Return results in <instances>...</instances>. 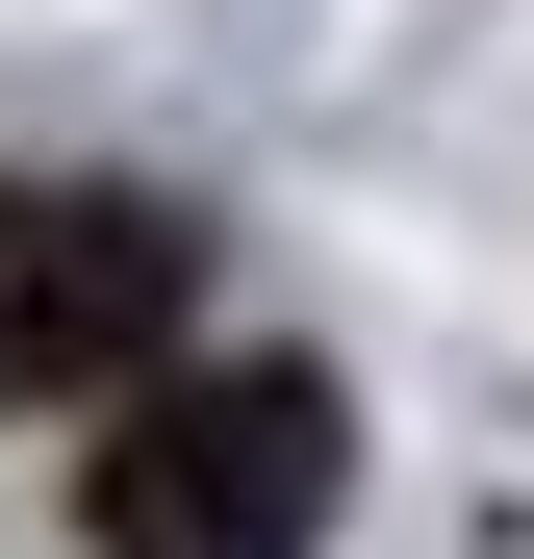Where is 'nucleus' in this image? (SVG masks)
<instances>
[{"mask_svg":"<svg viewBox=\"0 0 534 559\" xmlns=\"http://www.w3.org/2000/svg\"><path fill=\"white\" fill-rule=\"evenodd\" d=\"M331 484H356V432H331L306 356H204V382H128L76 534H103V559H306Z\"/></svg>","mask_w":534,"mask_h":559,"instance_id":"1","label":"nucleus"},{"mask_svg":"<svg viewBox=\"0 0 534 559\" xmlns=\"http://www.w3.org/2000/svg\"><path fill=\"white\" fill-rule=\"evenodd\" d=\"M153 331H178V229L128 178H26L0 204V407H103L153 382Z\"/></svg>","mask_w":534,"mask_h":559,"instance_id":"2","label":"nucleus"}]
</instances>
